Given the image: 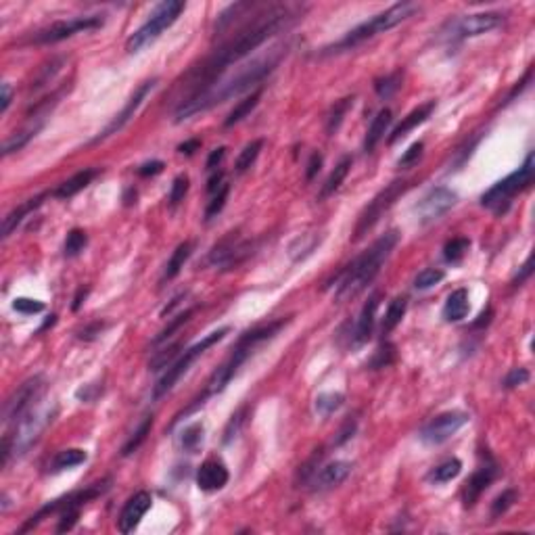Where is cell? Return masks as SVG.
I'll list each match as a JSON object with an SVG mask.
<instances>
[{
    "label": "cell",
    "mask_w": 535,
    "mask_h": 535,
    "mask_svg": "<svg viewBox=\"0 0 535 535\" xmlns=\"http://www.w3.org/2000/svg\"><path fill=\"white\" fill-rule=\"evenodd\" d=\"M301 13L303 9L299 5H258L249 21L230 40H226L220 49H216L212 57L205 59L203 65H199L188 73L190 79L188 97L212 88L230 65L238 63L247 55H251V51L262 47L268 38L291 27L301 17Z\"/></svg>",
    "instance_id": "cell-1"
},
{
    "label": "cell",
    "mask_w": 535,
    "mask_h": 535,
    "mask_svg": "<svg viewBox=\"0 0 535 535\" xmlns=\"http://www.w3.org/2000/svg\"><path fill=\"white\" fill-rule=\"evenodd\" d=\"M284 55H286V47H276L268 55L256 59L249 65H245L236 75H232L228 79H218L212 88L184 99L174 113V121L180 123L184 119H190L199 113L210 111L212 107H216L220 103H226L232 97H238L242 92H249L251 88L260 86L262 82L278 67V63L282 61Z\"/></svg>",
    "instance_id": "cell-2"
},
{
    "label": "cell",
    "mask_w": 535,
    "mask_h": 535,
    "mask_svg": "<svg viewBox=\"0 0 535 535\" xmlns=\"http://www.w3.org/2000/svg\"><path fill=\"white\" fill-rule=\"evenodd\" d=\"M289 322H291V318H280V320H276V322H270V324H266V326H260V328H253V331H249V333H245V335L238 339V343L232 347V353L228 356V360L214 370V375L210 377L205 391L186 408V412H182V414H188V412H192L195 408L203 406L208 397H212V395H216V393H222V391L228 387V383L234 379V375L238 373V368L247 362V358L253 353V349H256L260 343H264V341L272 339L274 335H278L280 328H284ZM182 414H178V416L174 419V423H178V419H180Z\"/></svg>",
    "instance_id": "cell-3"
},
{
    "label": "cell",
    "mask_w": 535,
    "mask_h": 535,
    "mask_svg": "<svg viewBox=\"0 0 535 535\" xmlns=\"http://www.w3.org/2000/svg\"><path fill=\"white\" fill-rule=\"evenodd\" d=\"M397 240H399V234L395 230H389L379 240H375L368 251H364L360 258H356L339 274L337 291H335L337 301H347V299L358 297L366 289V286L377 278V274L381 272L383 264L387 262V258L395 249Z\"/></svg>",
    "instance_id": "cell-4"
},
{
    "label": "cell",
    "mask_w": 535,
    "mask_h": 535,
    "mask_svg": "<svg viewBox=\"0 0 535 535\" xmlns=\"http://www.w3.org/2000/svg\"><path fill=\"white\" fill-rule=\"evenodd\" d=\"M419 11V5L414 3H397L393 7H389L387 11L375 15L373 19H368L366 23L358 25L356 29H351L345 38H341L339 42L331 45L322 49V55H333V53H343V51H349L362 42H366V40L375 38L379 34H385L389 29H393L395 25H399L401 21L410 19L414 13Z\"/></svg>",
    "instance_id": "cell-5"
},
{
    "label": "cell",
    "mask_w": 535,
    "mask_h": 535,
    "mask_svg": "<svg viewBox=\"0 0 535 535\" xmlns=\"http://www.w3.org/2000/svg\"><path fill=\"white\" fill-rule=\"evenodd\" d=\"M531 182H533V153L527 155L525 163L517 172H512L504 180L493 184L481 197V205H483V208H487V210H491L496 216H502L510 208L512 197L519 195L521 190H525Z\"/></svg>",
    "instance_id": "cell-6"
},
{
    "label": "cell",
    "mask_w": 535,
    "mask_h": 535,
    "mask_svg": "<svg viewBox=\"0 0 535 535\" xmlns=\"http://www.w3.org/2000/svg\"><path fill=\"white\" fill-rule=\"evenodd\" d=\"M184 11V3L180 0H168V3H161L155 7V11L149 15L147 23L142 27H138L126 42V51L128 53H140L142 49H147L149 45H153L155 40L166 32L170 25L176 23V19L180 17V13Z\"/></svg>",
    "instance_id": "cell-7"
},
{
    "label": "cell",
    "mask_w": 535,
    "mask_h": 535,
    "mask_svg": "<svg viewBox=\"0 0 535 535\" xmlns=\"http://www.w3.org/2000/svg\"><path fill=\"white\" fill-rule=\"evenodd\" d=\"M230 333V328L228 326H222V328H218V331H214V333H210L208 337H203L199 343H195L192 347H188L172 366H168V370H166V375H163L161 379H159V383L155 385V391H153V397L155 399H159L161 395H166V393H170L174 387H176V383L188 373V368L195 364V360L199 358V356H203L205 351H208L212 345H216V343H220L226 335Z\"/></svg>",
    "instance_id": "cell-8"
},
{
    "label": "cell",
    "mask_w": 535,
    "mask_h": 535,
    "mask_svg": "<svg viewBox=\"0 0 535 535\" xmlns=\"http://www.w3.org/2000/svg\"><path fill=\"white\" fill-rule=\"evenodd\" d=\"M57 416V406H42V408H32L27 414H23L17 421L15 435H5L11 441V451L15 456H21L25 451L42 437V433L49 429V425Z\"/></svg>",
    "instance_id": "cell-9"
},
{
    "label": "cell",
    "mask_w": 535,
    "mask_h": 535,
    "mask_svg": "<svg viewBox=\"0 0 535 535\" xmlns=\"http://www.w3.org/2000/svg\"><path fill=\"white\" fill-rule=\"evenodd\" d=\"M408 188H410V182H408V180H395V182H391L387 188H383L373 201H370V203L366 205V210H364V212L360 214V218H358V226H356V230H353V240H360L370 228H373V226L383 218V214L391 210V205H393Z\"/></svg>",
    "instance_id": "cell-10"
},
{
    "label": "cell",
    "mask_w": 535,
    "mask_h": 535,
    "mask_svg": "<svg viewBox=\"0 0 535 535\" xmlns=\"http://www.w3.org/2000/svg\"><path fill=\"white\" fill-rule=\"evenodd\" d=\"M45 389H47V381L40 375L21 383L3 406V423L11 425V423H17L23 414H27L34 408V403L42 397Z\"/></svg>",
    "instance_id": "cell-11"
},
{
    "label": "cell",
    "mask_w": 535,
    "mask_h": 535,
    "mask_svg": "<svg viewBox=\"0 0 535 535\" xmlns=\"http://www.w3.org/2000/svg\"><path fill=\"white\" fill-rule=\"evenodd\" d=\"M103 23H105L103 15H82V17H71L65 21H55L53 25L40 29L34 36V42L36 45H55V42H61V40H67L82 32H95Z\"/></svg>",
    "instance_id": "cell-12"
},
{
    "label": "cell",
    "mask_w": 535,
    "mask_h": 535,
    "mask_svg": "<svg viewBox=\"0 0 535 535\" xmlns=\"http://www.w3.org/2000/svg\"><path fill=\"white\" fill-rule=\"evenodd\" d=\"M249 256H251V242H245L234 232H230L212 249L210 264H214L222 270H232Z\"/></svg>",
    "instance_id": "cell-13"
},
{
    "label": "cell",
    "mask_w": 535,
    "mask_h": 535,
    "mask_svg": "<svg viewBox=\"0 0 535 535\" xmlns=\"http://www.w3.org/2000/svg\"><path fill=\"white\" fill-rule=\"evenodd\" d=\"M469 423V414L466 412H443L439 416H435L423 431H421V439L427 445H439L443 441H447L451 435H456L464 425Z\"/></svg>",
    "instance_id": "cell-14"
},
{
    "label": "cell",
    "mask_w": 535,
    "mask_h": 535,
    "mask_svg": "<svg viewBox=\"0 0 535 535\" xmlns=\"http://www.w3.org/2000/svg\"><path fill=\"white\" fill-rule=\"evenodd\" d=\"M504 23V15L502 13H493V11H487V13H475V15H466V17H460L456 19L454 23H451V29H449V36L451 38H458V40H464V38H477V36H483L491 29H496Z\"/></svg>",
    "instance_id": "cell-15"
},
{
    "label": "cell",
    "mask_w": 535,
    "mask_h": 535,
    "mask_svg": "<svg viewBox=\"0 0 535 535\" xmlns=\"http://www.w3.org/2000/svg\"><path fill=\"white\" fill-rule=\"evenodd\" d=\"M456 201H458V195H456L454 190H449V188H445V186L431 188V190L421 199V203L416 205L419 220H421L423 224H429V222L439 220L441 216H445L451 208H454Z\"/></svg>",
    "instance_id": "cell-16"
},
{
    "label": "cell",
    "mask_w": 535,
    "mask_h": 535,
    "mask_svg": "<svg viewBox=\"0 0 535 535\" xmlns=\"http://www.w3.org/2000/svg\"><path fill=\"white\" fill-rule=\"evenodd\" d=\"M155 84H157V79H149V82H142V84L134 90V95L128 99V103L126 105H123V109L109 121V126L92 140L95 145L97 142H101V140H105V138H109V136H113L115 132H119L123 126H126V123L134 117V113L138 111V107L142 105V101L147 99V95L155 88Z\"/></svg>",
    "instance_id": "cell-17"
},
{
    "label": "cell",
    "mask_w": 535,
    "mask_h": 535,
    "mask_svg": "<svg viewBox=\"0 0 535 535\" xmlns=\"http://www.w3.org/2000/svg\"><path fill=\"white\" fill-rule=\"evenodd\" d=\"M153 498L149 491H138L126 502V506L121 508V514L117 519V529L121 533H132L138 523L142 521V517L151 510Z\"/></svg>",
    "instance_id": "cell-18"
},
{
    "label": "cell",
    "mask_w": 535,
    "mask_h": 535,
    "mask_svg": "<svg viewBox=\"0 0 535 535\" xmlns=\"http://www.w3.org/2000/svg\"><path fill=\"white\" fill-rule=\"evenodd\" d=\"M496 477H498V466L493 464V462H489V464L481 466L479 471H475L473 477L466 481L464 491H462L464 506H466V508L475 506V502L481 498V493L493 483V479H496Z\"/></svg>",
    "instance_id": "cell-19"
},
{
    "label": "cell",
    "mask_w": 535,
    "mask_h": 535,
    "mask_svg": "<svg viewBox=\"0 0 535 535\" xmlns=\"http://www.w3.org/2000/svg\"><path fill=\"white\" fill-rule=\"evenodd\" d=\"M228 469L220 460H208L203 462L197 471V485L203 491H218L228 483Z\"/></svg>",
    "instance_id": "cell-20"
},
{
    "label": "cell",
    "mask_w": 535,
    "mask_h": 535,
    "mask_svg": "<svg viewBox=\"0 0 535 535\" xmlns=\"http://www.w3.org/2000/svg\"><path fill=\"white\" fill-rule=\"evenodd\" d=\"M435 111V101H429V103H425V105H421V107H416L414 111H410L397 126L393 128V132H391V136H389V145H393V142H397L399 138H403L408 132H412L416 126H421V123H425L429 117H431V113Z\"/></svg>",
    "instance_id": "cell-21"
},
{
    "label": "cell",
    "mask_w": 535,
    "mask_h": 535,
    "mask_svg": "<svg viewBox=\"0 0 535 535\" xmlns=\"http://www.w3.org/2000/svg\"><path fill=\"white\" fill-rule=\"evenodd\" d=\"M351 473V464L343 460H335L331 464H326L318 475H316V489H331L341 485Z\"/></svg>",
    "instance_id": "cell-22"
},
{
    "label": "cell",
    "mask_w": 535,
    "mask_h": 535,
    "mask_svg": "<svg viewBox=\"0 0 535 535\" xmlns=\"http://www.w3.org/2000/svg\"><path fill=\"white\" fill-rule=\"evenodd\" d=\"M377 308H379V295H373L362 308V314H360V320H358V326H356V345H362L370 339V335H373V328H375V316H377Z\"/></svg>",
    "instance_id": "cell-23"
},
{
    "label": "cell",
    "mask_w": 535,
    "mask_h": 535,
    "mask_svg": "<svg viewBox=\"0 0 535 535\" xmlns=\"http://www.w3.org/2000/svg\"><path fill=\"white\" fill-rule=\"evenodd\" d=\"M391 119H393V115H391L389 109L379 111V115L373 119V123H370L368 134H366V140H364V151H366V153H373V151L377 149V145L383 140L387 128L391 126Z\"/></svg>",
    "instance_id": "cell-24"
},
{
    "label": "cell",
    "mask_w": 535,
    "mask_h": 535,
    "mask_svg": "<svg viewBox=\"0 0 535 535\" xmlns=\"http://www.w3.org/2000/svg\"><path fill=\"white\" fill-rule=\"evenodd\" d=\"M42 199H45V195H40V197H36V199H29V201H25L23 205H19V208H15L11 214H7V218H5V222H3V236L9 238V236L17 230V226L25 220V216H29L36 208H40V205H42Z\"/></svg>",
    "instance_id": "cell-25"
},
{
    "label": "cell",
    "mask_w": 535,
    "mask_h": 535,
    "mask_svg": "<svg viewBox=\"0 0 535 535\" xmlns=\"http://www.w3.org/2000/svg\"><path fill=\"white\" fill-rule=\"evenodd\" d=\"M469 310H471L469 293H466V289H458L447 297V301L443 306V318L447 322H460L462 318H466Z\"/></svg>",
    "instance_id": "cell-26"
},
{
    "label": "cell",
    "mask_w": 535,
    "mask_h": 535,
    "mask_svg": "<svg viewBox=\"0 0 535 535\" xmlns=\"http://www.w3.org/2000/svg\"><path fill=\"white\" fill-rule=\"evenodd\" d=\"M97 176V170H84V172H77L75 176H71L69 180H65L63 184H59V188L53 192L57 199H69L73 195H77L79 190H84L92 178Z\"/></svg>",
    "instance_id": "cell-27"
},
{
    "label": "cell",
    "mask_w": 535,
    "mask_h": 535,
    "mask_svg": "<svg viewBox=\"0 0 535 535\" xmlns=\"http://www.w3.org/2000/svg\"><path fill=\"white\" fill-rule=\"evenodd\" d=\"M86 460H88V454H86L84 449H79V447H69V449L59 451V454L53 458V462H51V471H53V473H61V471H65V469H73V466L84 464Z\"/></svg>",
    "instance_id": "cell-28"
},
{
    "label": "cell",
    "mask_w": 535,
    "mask_h": 535,
    "mask_svg": "<svg viewBox=\"0 0 535 535\" xmlns=\"http://www.w3.org/2000/svg\"><path fill=\"white\" fill-rule=\"evenodd\" d=\"M349 168H351V157H343V159L337 163V166H335V170L331 172V176L326 178V182H324V186H322L318 199H326V197H331L333 192H337L339 186L343 184V180L347 178Z\"/></svg>",
    "instance_id": "cell-29"
},
{
    "label": "cell",
    "mask_w": 535,
    "mask_h": 535,
    "mask_svg": "<svg viewBox=\"0 0 535 535\" xmlns=\"http://www.w3.org/2000/svg\"><path fill=\"white\" fill-rule=\"evenodd\" d=\"M260 99H262V88L253 90L249 97H245L242 101H238V103L234 105V109L228 113V117H226V121H224V126L230 128V126H234V123H238L240 119H245L247 115H249V113L258 107Z\"/></svg>",
    "instance_id": "cell-30"
},
{
    "label": "cell",
    "mask_w": 535,
    "mask_h": 535,
    "mask_svg": "<svg viewBox=\"0 0 535 535\" xmlns=\"http://www.w3.org/2000/svg\"><path fill=\"white\" fill-rule=\"evenodd\" d=\"M178 445L182 447V451L197 454L199 447L203 445V425L201 423H192V425L184 427V431L180 433Z\"/></svg>",
    "instance_id": "cell-31"
},
{
    "label": "cell",
    "mask_w": 535,
    "mask_h": 535,
    "mask_svg": "<svg viewBox=\"0 0 535 535\" xmlns=\"http://www.w3.org/2000/svg\"><path fill=\"white\" fill-rule=\"evenodd\" d=\"M351 105H353V97H345V99H341L333 105L331 113H328V117H326V134L328 136H333L339 130V126L343 123V117L347 115Z\"/></svg>",
    "instance_id": "cell-32"
},
{
    "label": "cell",
    "mask_w": 535,
    "mask_h": 535,
    "mask_svg": "<svg viewBox=\"0 0 535 535\" xmlns=\"http://www.w3.org/2000/svg\"><path fill=\"white\" fill-rule=\"evenodd\" d=\"M190 249H192V245H190L188 240H186V242H180V245L176 247V251L172 253V258H170V262H168V266H166V274H163V278L172 280V278H176V276L180 274V270L184 268L186 260L190 258Z\"/></svg>",
    "instance_id": "cell-33"
},
{
    "label": "cell",
    "mask_w": 535,
    "mask_h": 535,
    "mask_svg": "<svg viewBox=\"0 0 535 535\" xmlns=\"http://www.w3.org/2000/svg\"><path fill=\"white\" fill-rule=\"evenodd\" d=\"M462 471V462L458 458H449L445 462H441L439 466H435L429 473V481L433 483H449L451 479H456Z\"/></svg>",
    "instance_id": "cell-34"
},
{
    "label": "cell",
    "mask_w": 535,
    "mask_h": 535,
    "mask_svg": "<svg viewBox=\"0 0 535 535\" xmlns=\"http://www.w3.org/2000/svg\"><path fill=\"white\" fill-rule=\"evenodd\" d=\"M262 149H264V140H262V138L251 140L249 145H247V147L238 153V157H236V166H234L236 172H238V174H245L247 170H249L253 163H256V159L260 157Z\"/></svg>",
    "instance_id": "cell-35"
},
{
    "label": "cell",
    "mask_w": 535,
    "mask_h": 535,
    "mask_svg": "<svg viewBox=\"0 0 535 535\" xmlns=\"http://www.w3.org/2000/svg\"><path fill=\"white\" fill-rule=\"evenodd\" d=\"M406 308H408V303H406L403 297H397V299H393V301L389 303V308H387V312H385V318H383V333H385V335L391 333L393 328L401 322V318H403V314H406Z\"/></svg>",
    "instance_id": "cell-36"
},
{
    "label": "cell",
    "mask_w": 535,
    "mask_h": 535,
    "mask_svg": "<svg viewBox=\"0 0 535 535\" xmlns=\"http://www.w3.org/2000/svg\"><path fill=\"white\" fill-rule=\"evenodd\" d=\"M469 247H471V240L464 238V236H456V238L447 240L445 247H443V258H445V262H451V264L460 262V260L466 256Z\"/></svg>",
    "instance_id": "cell-37"
},
{
    "label": "cell",
    "mask_w": 535,
    "mask_h": 535,
    "mask_svg": "<svg viewBox=\"0 0 535 535\" xmlns=\"http://www.w3.org/2000/svg\"><path fill=\"white\" fill-rule=\"evenodd\" d=\"M343 395L341 393H320L316 397V412L320 416H331L343 406Z\"/></svg>",
    "instance_id": "cell-38"
},
{
    "label": "cell",
    "mask_w": 535,
    "mask_h": 535,
    "mask_svg": "<svg viewBox=\"0 0 535 535\" xmlns=\"http://www.w3.org/2000/svg\"><path fill=\"white\" fill-rule=\"evenodd\" d=\"M401 79H403V73H401V71H393V73H389V75L377 79V82H375L377 95H379L381 99L393 97V95L399 90V86H401Z\"/></svg>",
    "instance_id": "cell-39"
},
{
    "label": "cell",
    "mask_w": 535,
    "mask_h": 535,
    "mask_svg": "<svg viewBox=\"0 0 535 535\" xmlns=\"http://www.w3.org/2000/svg\"><path fill=\"white\" fill-rule=\"evenodd\" d=\"M40 128H42V123H36V126H29V128H25L23 132L11 136V138L5 142V147H3V155H11V153H15V151H21V149L36 136V132H38Z\"/></svg>",
    "instance_id": "cell-40"
},
{
    "label": "cell",
    "mask_w": 535,
    "mask_h": 535,
    "mask_svg": "<svg viewBox=\"0 0 535 535\" xmlns=\"http://www.w3.org/2000/svg\"><path fill=\"white\" fill-rule=\"evenodd\" d=\"M86 245H88L86 232L79 230V228H73V230L67 234V238H65V256H67V258L79 256L82 251L86 249Z\"/></svg>",
    "instance_id": "cell-41"
},
{
    "label": "cell",
    "mask_w": 535,
    "mask_h": 535,
    "mask_svg": "<svg viewBox=\"0 0 535 535\" xmlns=\"http://www.w3.org/2000/svg\"><path fill=\"white\" fill-rule=\"evenodd\" d=\"M151 427H153V416H147L145 419V423L136 429V433L128 439V443L123 445V449H121V456H130V454H134V451L145 443V439H147V435L151 433Z\"/></svg>",
    "instance_id": "cell-42"
},
{
    "label": "cell",
    "mask_w": 535,
    "mask_h": 535,
    "mask_svg": "<svg viewBox=\"0 0 535 535\" xmlns=\"http://www.w3.org/2000/svg\"><path fill=\"white\" fill-rule=\"evenodd\" d=\"M190 316H192V310H184V312H180L176 318H172L170 320V324L163 328V331L155 337V341H153V345H161V343H166L170 337H174V333L178 331L180 326H184L188 320H190Z\"/></svg>",
    "instance_id": "cell-43"
},
{
    "label": "cell",
    "mask_w": 535,
    "mask_h": 535,
    "mask_svg": "<svg viewBox=\"0 0 535 535\" xmlns=\"http://www.w3.org/2000/svg\"><path fill=\"white\" fill-rule=\"evenodd\" d=\"M443 278H445V272H443V270L427 268V270L419 272V276L414 278V286H416L419 291H427V289H431V286L439 284Z\"/></svg>",
    "instance_id": "cell-44"
},
{
    "label": "cell",
    "mask_w": 535,
    "mask_h": 535,
    "mask_svg": "<svg viewBox=\"0 0 535 535\" xmlns=\"http://www.w3.org/2000/svg\"><path fill=\"white\" fill-rule=\"evenodd\" d=\"M228 192H230V184L228 182H224L216 192H214V199L210 201V205H208V210H205V218L208 220H212V218H216L222 210H224V205H226V199H228Z\"/></svg>",
    "instance_id": "cell-45"
},
{
    "label": "cell",
    "mask_w": 535,
    "mask_h": 535,
    "mask_svg": "<svg viewBox=\"0 0 535 535\" xmlns=\"http://www.w3.org/2000/svg\"><path fill=\"white\" fill-rule=\"evenodd\" d=\"M514 502H517V491H514V489H506L504 493H500V496L493 500V504H491V517L504 514Z\"/></svg>",
    "instance_id": "cell-46"
},
{
    "label": "cell",
    "mask_w": 535,
    "mask_h": 535,
    "mask_svg": "<svg viewBox=\"0 0 535 535\" xmlns=\"http://www.w3.org/2000/svg\"><path fill=\"white\" fill-rule=\"evenodd\" d=\"M186 190H188V178L184 174L176 176L174 182H172V190H170V205L172 208H176V205L184 199Z\"/></svg>",
    "instance_id": "cell-47"
},
{
    "label": "cell",
    "mask_w": 535,
    "mask_h": 535,
    "mask_svg": "<svg viewBox=\"0 0 535 535\" xmlns=\"http://www.w3.org/2000/svg\"><path fill=\"white\" fill-rule=\"evenodd\" d=\"M245 416H247V408H240L236 414H232V419H230V423L226 425V431H224V441L226 443H230L238 435V431H240V427L245 423Z\"/></svg>",
    "instance_id": "cell-48"
},
{
    "label": "cell",
    "mask_w": 535,
    "mask_h": 535,
    "mask_svg": "<svg viewBox=\"0 0 535 535\" xmlns=\"http://www.w3.org/2000/svg\"><path fill=\"white\" fill-rule=\"evenodd\" d=\"M393 356H395V347L391 343H385V345H381L377 349V353H375L373 362H370V366H373V368H385V366H389L393 362Z\"/></svg>",
    "instance_id": "cell-49"
},
{
    "label": "cell",
    "mask_w": 535,
    "mask_h": 535,
    "mask_svg": "<svg viewBox=\"0 0 535 535\" xmlns=\"http://www.w3.org/2000/svg\"><path fill=\"white\" fill-rule=\"evenodd\" d=\"M423 149H425L423 142H414L412 147H410V149L401 155V159H399V168H412V166H416L419 159L423 157Z\"/></svg>",
    "instance_id": "cell-50"
},
{
    "label": "cell",
    "mask_w": 535,
    "mask_h": 535,
    "mask_svg": "<svg viewBox=\"0 0 535 535\" xmlns=\"http://www.w3.org/2000/svg\"><path fill=\"white\" fill-rule=\"evenodd\" d=\"M13 308L21 314H38L45 310L42 301H36V299H27V297H17L13 301Z\"/></svg>",
    "instance_id": "cell-51"
},
{
    "label": "cell",
    "mask_w": 535,
    "mask_h": 535,
    "mask_svg": "<svg viewBox=\"0 0 535 535\" xmlns=\"http://www.w3.org/2000/svg\"><path fill=\"white\" fill-rule=\"evenodd\" d=\"M529 381V373L525 368H512L508 377L504 379V387L512 389V387H519V385H525Z\"/></svg>",
    "instance_id": "cell-52"
},
{
    "label": "cell",
    "mask_w": 535,
    "mask_h": 535,
    "mask_svg": "<svg viewBox=\"0 0 535 535\" xmlns=\"http://www.w3.org/2000/svg\"><path fill=\"white\" fill-rule=\"evenodd\" d=\"M178 349H182V345L180 343H176V345H172V347H168L163 353H159L155 360H153V370H161V368H166L168 366V362L172 360V358H176V353H178Z\"/></svg>",
    "instance_id": "cell-53"
},
{
    "label": "cell",
    "mask_w": 535,
    "mask_h": 535,
    "mask_svg": "<svg viewBox=\"0 0 535 535\" xmlns=\"http://www.w3.org/2000/svg\"><path fill=\"white\" fill-rule=\"evenodd\" d=\"M107 328V324L105 322H95V324H88L84 331H79V339H84V341H92V339H97L103 331Z\"/></svg>",
    "instance_id": "cell-54"
},
{
    "label": "cell",
    "mask_w": 535,
    "mask_h": 535,
    "mask_svg": "<svg viewBox=\"0 0 535 535\" xmlns=\"http://www.w3.org/2000/svg\"><path fill=\"white\" fill-rule=\"evenodd\" d=\"M226 157V147H218L212 151V155L208 157V163H205V168H208L210 172L212 170H218V166L222 163V159Z\"/></svg>",
    "instance_id": "cell-55"
},
{
    "label": "cell",
    "mask_w": 535,
    "mask_h": 535,
    "mask_svg": "<svg viewBox=\"0 0 535 535\" xmlns=\"http://www.w3.org/2000/svg\"><path fill=\"white\" fill-rule=\"evenodd\" d=\"M163 161H149V163H142V166L138 168V174L140 176H155V174H161L163 172Z\"/></svg>",
    "instance_id": "cell-56"
},
{
    "label": "cell",
    "mask_w": 535,
    "mask_h": 535,
    "mask_svg": "<svg viewBox=\"0 0 535 535\" xmlns=\"http://www.w3.org/2000/svg\"><path fill=\"white\" fill-rule=\"evenodd\" d=\"M320 168H322V155H320V153H312V157H310V163H308V172H306V178H308V180H314V176L320 172Z\"/></svg>",
    "instance_id": "cell-57"
},
{
    "label": "cell",
    "mask_w": 535,
    "mask_h": 535,
    "mask_svg": "<svg viewBox=\"0 0 535 535\" xmlns=\"http://www.w3.org/2000/svg\"><path fill=\"white\" fill-rule=\"evenodd\" d=\"M353 433H356V421H347V423H345V427L339 431V437L335 439V445H341V443H345L349 437H353Z\"/></svg>",
    "instance_id": "cell-58"
},
{
    "label": "cell",
    "mask_w": 535,
    "mask_h": 535,
    "mask_svg": "<svg viewBox=\"0 0 535 535\" xmlns=\"http://www.w3.org/2000/svg\"><path fill=\"white\" fill-rule=\"evenodd\" d=\"M531 272H533V270H531V258H527V262L521 266V272H519L517 278H514V284H523V282L531 276Z\"/></svg>",
    "instance_id": "cell-59"
},
{
    "label": "cell",
    "mask_w": 535,
    "mask_h": 535,
    "mask_svg": "<svg viewBox=\"0 0 535 535\" xmlns=\"http://www.w3.org/2000/svg\"><path fill=\"white\" fill-rule=\"evenodd\" d=\"M222 184H224V172H216V174L210 178V182H208V192H212V195H214V192H216V190H218Z\"/></svg>",
    "instance_id": "cell-60"
},
{
    "label": "cell",
    "mask_w": 535,
    "mask_h": 535,
    "mask_svg": "<svg viewBox=\"0 0 535 535\" xmlns=\"http://www.w3.org/2000/svg\"><path fill=\"white\" fill-rule=\"evenodd\" d=\"M9 105H11V86H9V84H3V99H0V111L7 113Z\"/></svg>",
    "instance_id": "cell-61"
},
{
    "label": "cell",
    "mask_w": 535,
    "mask_h": 535,
    "mask_svg": "<svg viewBox=\"0 0 535 535\" xmlns=\"http://www.w3.org/2000/svg\"><path fill=\"white\" fill-rule=\"evenodd\" d=\"M199 147H201V142L195 138V140H186V142H182V145L178 147V151H180L182 155H192Z\"/></svg>",
    "instance_id": "cell-62"
},
{
    "label": "cell",
    "mask_w": 535,
    "mask_h": 535,
    "mask_svg": "<svg viewBox=\"0 0 535 535\" xmlns=\"http://www.w3.org/2000/svg\"><path fill=\"white\" fill-rule=\"evenodd\" d=\"M86 295H88V289H84V286H82V289L77 291V295H75V299H73V312H77L79 308H82V303H84V299H86Z\"/></svg>",
    "instance_id": "cell-63"
}]
</instances>
